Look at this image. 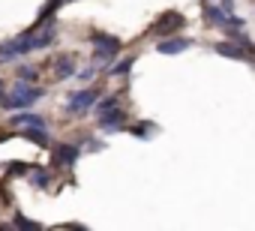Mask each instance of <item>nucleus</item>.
Masks as SVG:
<instances>
[{
    "instance_id": "obj_6",
    "label": "nucleus",
    "mask_w": 255,
    "mask_h": 231,
    "mask_svg": "<svg viewBox=\"0 0 255 231\" xmlns=\"http://www.w3.org/2000/svg\"><path fill=\"white\" fill-rule=\"evenodd\" d=\"M183 24H186V21H183L180 12H165V15H159V21H156L150 30H153L156 36H174Z\"/></svg>"
},
{
    "instance_id": "obj_9",
    "label": "nucleus",
    "mask_w": 255,
    "mask_h": 231,
    "mask_svg": "<svg viewBox=\"0 0 255 231\" xmlns=\"http://www.w3.org/2000/svg\"><path fill=\"white\" fill-rule=\"evenodd\" d=\"M201 9H204V18H207V24L225 27V21H228V12H225L222 6H216L213 0H204V3H201Z\"/></svg>"
},
{
    "instance_id": "obj_16",
    "label": "nucleus",
    "mask_w": 255,
    "mask_h": 231,
    "mask_svg": "<svg viewBox=\"0 0 255 231\" xmlns=\"http://www.w3.org/2000/svg\"><path fill=\"white\" fill-rule=\"evenodd\" d=\"M12 228H30V231H42V225H39V222H33V219H24V216H15V219H12Z\"/></svg>"
},
{
    "instance_id": "obj_15",
    "label": "nucleus",
    "mask_w": 255,
    "mask_h": 231,
    "mask_svg": "<svg viewBox=\"0 0 255 231\" xmlns=\"http://www.w3.org/2000/svg\"><path fill=\"white\" fill-rule=\"evenodd\" d=\"M30 183H33V186H39V189H45V186L51 183V174H48V171H42V168H36V171L30 174Z\"/></svg>"
},
{
    "instance_id": "obj_20",
    "label": "nucleus",
    "mask_w": 255,
    "mask_h": 231,
    "mask_svg": "<svg viewBox=\"0 0 255 231\" xmlns=\"http://www.w3.org/2000/svg\"><path fill=\"white\" fill-rule=\"evenodd\" d=\"M9 174H30V162H9Z\"/></svg>"
},
{
    "instance_id": "obj_5",
    "label": "nucleus",
    "mask_w": 255,
    "mask_h": 231,
    "mask_svg": "<svg viewBox=\"0 0 255 231\" xmlns=\"http://www.w3.org/2000/svg\"><path fill=\"white\" fill-rule=\"evenodd\" d=\"M99 96H102V93H99V90H90V87H87V90H78V93H69V96H66V108H69L72 114H81V111H87L90 105H96Z\"/></svg>"
},
{
    "instance_id": "obj_2",
    "label": "nucleus",
    "mask_w": 255,
    "mask_h": 231,
    "mask_svg": "<svg viewBox=\"0 0 255 231\" xmlns=\"http://www.w3.org/2000/svg\"><path fill=\"white\" fill-rule=\"evenodd\" d=\"M39 96H42L39 87H33V84H27V81H18V87H15L9 96H0V105H3V108H12V111H21V108H30Z\"/></svg>"
},
{
    "instance_id": "obj_13",
    "label": "nucleus",
    "mask_w": 255,
    "mask_h": 231,
    "mask_svg": "<svg viewBox=\"0 0 255 231\" xmlns=\"http://www.w3.org/2000/svg\"><path fill=\"white\" fill-rule=\"evenodd\" d=\"M132 63H135V57H123L120 63H114V66L108 69V75H111V78H123V75H129Z\"/></svg>"
},
{
    "instance_id": "obj_19",
    "label": "nucleus",
    "mask_w": 255,
    "mask_h": 231,
    "mask_svg": "<svg viewBox=\"0 0 255 231\" xmlns=\"http://www.w3.org/2000/svg\"><path fill=\"white\" fill-rule=\"evenodd\" d=\"M15 75H18V81H27V84H33V81H36V69H33V66H21Z\"/></svg>"
},
{
    "instance_id": "obj_18",
    "label": "nucleus",
    "mask_w": 255,
    "mask_h": 231,
    "mask_svg": "<svg viewBox=\"0 0 255 231\" xmlns=\"http://www.w3.org/2000/svg\"><path fill=\"white\" fill-rule=\"evenodd\" d=\"M153 129H156L153 123H135V126H129V132H132V135H138V138H147Z\"/></svg>"
},
{
    "instance_id": "obj_17",
    "label": "nucleus",
    "mask_w": 255,
    "mask_h": 231,
    "mask_svg": "<svg viewBox=\"0 0 255 231\" xmlns=\"http://www.w3.org/2000/svg\"><path fill=\"white\" fill-rule=\"evenodd\" d=\"M114 105H120V99H117V96H105V99H96V114H102V111H108V108H114Z\"/></svg>"
},
{
    "instance_id": "obj_12",
    "label": "nucleus",
    "mask_w": 255,
    "mask_h": 231,
    "mask_svg": "<svg viewBox=\"0 0 255 231\" xmlns=\"http://www.w3.org/2000/svg\"><path fill=\"white\" fill-rule=\"evenodd\" d=\"M75 75V57L72 54H60L54 60V78H72Z\"/></svg>"
},
{
    "instance_id": "obj_3",
    "label": "nucleus",
    "mask_w": 255,
    "mask_h": 231,
    "mask_svg": "<svg viewBox=\"0 0 255 231\" xmlns=\"http://www.w3.org/2000/svg\"><path fill=\"white\" fill-rule=\"evenodd\" d=\"M120 48H123L120 36H114V33H93V60L96 63H108L111 57L120 54Z\"/></svg>"
},
{
    "instance_id": "obj_1",
    "label": "nucleus",
    "mask_w": 255,
    "mask_h": 231,
    "mask_svg": "<svg viewBox=\"0 0 255 231\" xmlns=\"http://www.w3.org/2000/svg\"><path fill=\"white\" fill-rule=\"evenodd\" d=\"M51 42H54V24H48L42 30H27V33H21V36H15V39L0 45V60H15L21 54L39 51V48H45Z\"/></svg>"
},
{
    "instance_id": "obj_10",
    "label": "nucleus",
    "mask_w": 255,
    "mask_h": 231,
    "mask_svg": "<svg viewBox=\"0 0 255 231\" xmlns=\"http://www.w3.org/2000/svg\"><path fill=\"white\" fill-rule=\"evenodd\" d=\"M9 123H12V126H36V129H45V120L39 117V114L27 111V108H21L15 117H9Z\"/></svg>"
},
{
    "instance_id": "obj_14",
    "label": "nucleus",
    "mask_w": 255,
    "mask_h": 231,
    "mask_svg": "<svg viewBox=\"0 0 255 231\" xmlns=\"http://www.w3.org/2000/svg\"><path fill=\"white\" fill-rule=\"evenodd\" d=\"M63 3H66V0H48V3L39 9V24H45V15H54V12H57Z\"/></svg>"
},
{
    "instance_id": "obj_4",
    "label": "nucleus",
    "mask_w": 255,
    "mask_h": 231,
    "mask_svg": "<svg viewBox=\"0 0 255 231\" xmlns=\"http://www.w3.org/2000/svg\"><path fill=\"white\" fill-rule=\"evenodd\" d=\"M96 126L105 129V132H120V129L126 126V111H123L120 105H114V108L96 114Z\"/></svg>"
},
{
    "instance_id": "obj_11",
    "label": "nucleus",
    "mask_w": 255,
    "mask_h": 231,
    "mask_svg": "<svg viewBox=\"0 0 255 231\" xmlns=\"http://www.w3.org/2000/svg\"><path fill=\"white\" fill-rule=\"evenodd\" d=\"M213 51H216V54H222V57H231V60H249V51H246L243 45H231V42H216V45H213Z\"/></svg>"
},
{
    "instance_id": "obj_21",
    "label": "nucleus",
    "mask_w": 255,
    "mask_h": 231,
    "mask_svg": "<svg viewBox=\"0 0 255 231\" xmlns=\"http://www.w3.org/2000/svg\"><path fill=\"white\" fill-rule=\"evenodd\" d=\"M0 96H3V81H0Z\"/></svg>"
},
{
    "instance_id": "obj_7",
    "label": "nucleus",
    "mask_w": 255,
    "mask_h": 231,
    "mask_svg": "<svg viewBox=\"0 0 255 231\" xmlns=\"http://www.w3.org/2000/svg\"><path fill=\"white\" fill-rule=\"evenodd\" d=\"M189 45H192V39H186V36H162L156 51L159 54H183Z\"/></svg>"
},
{
    "instance_id": "obj_8",
    "label": "nucleus",
    "mask_w": 255,
    "mask_h": 231,
    "mask_svg": "<svg viewBox=\"0 0 255 231\" xmlns=\"http://www.w3.org/2000/svg\"><path fill=\"white\" fill-rule=\"evenodd\" d=\"M78 147L75 144H57L54 147V165L57 168H69V165H75V159H78Z\"/></svg>"
}]
</instances>
